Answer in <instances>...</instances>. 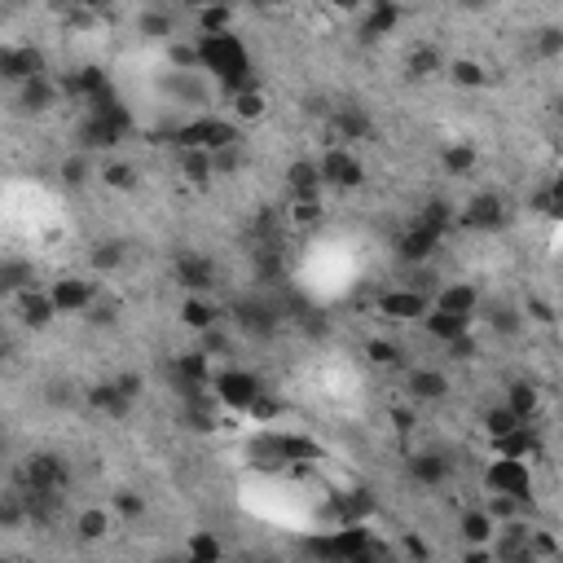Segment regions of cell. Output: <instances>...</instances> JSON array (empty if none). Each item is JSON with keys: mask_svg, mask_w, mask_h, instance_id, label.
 Here are the masks:
<instances>
[{"mask_svg": "<svg viewBox=\"0 0 563 563\" xmlns=\"http://www.w3.org/2000/svg\"><path fill=\"white\" fill-rule=\"evenodd\" d=\"M89 405H93L98 414H106V418H128V410H132V396H123L120 383L110 379V383L89 388Z\"/></svg>", "mask_w": 563, "mask_h": 563, "instance_id": "7402d4cb", "label": "cell"}, {"mask_svg": "<svg viewBox=\"0 0 563 563\" xmlns=\"http://www.w3.org/2000/svg\"><path fill=\"white\" fill-rule=\"evenodd\" d=\"M212 388H216V396H221L229 410H251L255 396L265 392V383H260L251 370H224V374L212 379Z\"/></svg>", "mask_w": 563, "mask_h": 563, "instance_id": "5b68a950", "label": "cell"}, {"mask_svg": "<svg viewBox=\"0 0 563 563\" xmlns=\"http://www.w3.org/2000/svg\"><path fill=\"white\" fill-rule=\"evenodd\" d=\"M318 163H321V181L335 185V190H357V185L366 181L361 159H357L348 146H326V154H321Z\"/></svg>", "mask_w": 563, "mask_h": 563, "instance_id": "277c9868", "label": "cell"}, {"mask_svg": "<svg viewBox=\"0 0 563 563\" xmlns=\"http://www.w3.org/2000/svg\"><path fill=\"white\" fill-rule=\"evenodd\" d=\"M181 5H190V9H207V5H229V0H181Z\"/></svg>", "mask_w": 563, "mask_h": 563, "instance_id": "11a10c76", "label": "cell"}, {"mask_svg": "<svg viewBox=\"0 0 563 563\" xmlns=\"http://www.w3.org/2000/svg\"><path fill=\"white\" fill-rule=\"evenodd\" d=\"M168 89L176 93V98L185 101H203V84H198V71H176L168 79Z\"/></svg>", "mask_w": 563, "mask_h": 563, "instance_id": "ab89813d", "label": "cell"}, {"mask_svg": "<svg viewBox=\"0 0 563 563\" xmlns=\"http://www.w3.org/2000/svg\"><path fill=\"white\" fill-rule=\"evenodd\" d=\"M0 287L9 295L31 291V287H36V269H31L26 260H5V265H0Z\"/></svg>", "mask_w": 563, "mask_h": 563, "instance_id": "4316f807", "label": "cell"}, {"mask_svg": "<svg viewBox=\"0 0 563 563\" xmlns=\"http://www.w3.org/2000/svg\"><path fill=\"white\" fill-rule=\"evenodd\" d=\"M181 176L190 185H207L216 176V163H212V150H181Z\"/></svg>", "mask_w": 563, "mask_h": 563, "instance_id": "cb8c5ba5", "label": "cell"}, {"mask_svg": "<svg viewBox=\"0 0 563 563\" xmlns=\"http://www.w3.org/2000/svg\"><path fill=\"white\" fill-rule=\"evenodd\" d=\"M485 511H489L493 519H515V511H519V497H511V493H493Z\"/></svg>", "mask_w": 563, "mask_h": 563, "instance_id": "7dc6e473", "label": "cell"}, {"mask_svg": "<svg viewBox=\"0 0 563 563\" xmlns=\"http://www.w3.org/2000/svg\"><path fill=\"white\" fill-rule=\"evenodd\" d=\"M366 352H370L374 366H401V348H396L392 339H370Z\"/></svg>", "mask_w": 563, "mask_h": 563, "instance_id": "60d3db41", "label": "cell"}, {"mask_svg": "<svg viewBox=\"0 0 563 563\" xmlns=\"http://www.w3.org/2000/svg\"><path fill=\"white\" fill-rule=\"evenodd\" d=\"M432 304H427V295L422 291H410V287H392V291L379 295V313L392 321H422V313H427Z\"/></svg>", "mask_w": 563, "mask_h": 563, "instance_id": "30bf717a", "label": "cell"}, {"mask_svg": "<svg viewBox=\"0 0 563 563\" xmlns=\"http://www.w3.org/2000/svg\"><path fill=\"white\" fill-rule=\"evenodd\" d=\"M489 489L493 493H511V497H528L533 480H528V463L524 458H511V454H497L489 466Z\"/></svg>", "mask_w": 563, "mask_h": 563, "instance_id": "52a82bcc", "label": "cell"}, {"mask_svg": "<svg viewBox=\"0 0 563 563\" xmlns=\"http://www.w3.org/2000/svg\"><path fill=\"white\" fill-rule=\"evenodd\" d=\"M212 163H216V176H229V172L243 168V150H238V146L212 150Z\"/></svg>", "mask_w": 563, "mask_h": 563, "instance_id": "f6af8a7d", "label": "cell"}, {"mask_svg": "<svg viewBox=\"0 0 563 563\" xmlns=\"http://www.w3.org/2000/svg\"><path fill=\"white\" fill-rule=\"evenodd\" d=\"M519 427H524V418L515 414L511 405H497V410L485 414V432H489V441H502V436H511V432H519Z\"/></svg>", "mask_w": 563, "mask_h": 563, "instance_id": "83f0119b", "label": "cell"}, {"mask_svg": "<svg viewBox=\"0 0 563 563\" xmlns=\"http://www.w3.org/2000/svg\"><path fill=\"white\" fill-rule=\"evenodd\" d=\"M265 106H269V98L260 93V84H251V89H243V93H234V115H238V120H260Z\"/></svg>", "mask_w": 563, "mask_h": 563, "instance_id": "d6a6232c", "label": "cell"}, {"mask_svg": "<svg viewBox=\"0 0 563 563\" xmlns=\"http://www.w3.org/2000/svg\"><path fill=\"white\" fill-rule=\"evenodd\" d=\"M405 71H410V79L436 75L441 71V49H436V45H418V49L410 53V62H405Z\"/></svg>", "mask_w": 563, "mask_h": 563, "instance_id": "4dcf8cb0", "label": "cell"}, {"mask_svg": "<svg viewBox=\"0 0 563 563\" xmlns=\"http://www.w3.org/2000/svg\"><path fill=\"white\" fill-rule=\"evenodd\" d=\"M506 405H511L515 414H519V418H524V422H528V418L537 414V388H533L528 379H519V383H511V388H506Z\"/></svg>", "mask_w": 563, "mask_h": 563, "instance_id": "f546056e", "label": "cell"}, {"mask_svg": "<svg viewBox=\"0 0 563 563\" xmlns=\"http://www.w3.org/2000/svg\"><path fill=\"white\" fill-rule=\"evenodd\" d=\"M53 304H57V313H84V308H93V282H84V277H57L49 287Z\"/></svg>", "mask_w": 563, "mask_h": 563, "instance_id": "9a60e30c", "label": "cell"}, {"mask_svg": "<svg viewBox=\"0 0 563 563\" xmlns=\"http://www.w3.org/2000/svg\"><path fill=\"white\" fill-rule=\"evenodd\" d=\"M533 53H537L541 62L563 57V26H541L537 36H533Z\"/></svg>", "mask_w": 563, "mask_h": 563, "instance_id": "8d00e7d4", "label": "cell"}, {"mask_svg": "<svg viewBox=\"0 0 563 563\" xmlns=\"http://www.w3.org/2000/svg\"><path fill=\"white\" fill-rule=\"evenodd\" d=\"M441 243V234H432L427 224H414L410 234H401V243H396V255H401V265L410 269V265H427L432 260V251Z\"/></svg>", "mask_w": 563, "mask_h": 563, "instance_id": "2e32d148", "label": "cell"}, {"mask_svg": "<svg viewBox=\"0 0 563 563\" xmlns=\"http://www.w3.org/2000/svg\"><path fill=\"white\" fill-rule=\"evenodd\" d=\"M493 326V335H506V339H515L519 330H524V318L515 313V308H506V304H497V308H489V318H485Z\"/></svg>", "mask_w": 563, "mask_h": 563, "instance_id": "d590c367", "label": "cell"}, {"mask_svg": "<svg viewBox=\"0 0 563 563\" xmlns=\"http://www.w3.org/2000/svg\"><path fill=\"white\" fill-rule=\"evenodd\" d=\"M110 533V511L106 506H89V511L75 515V537L79 541H101Z\"/></svg>", "mask_w": 563, "mask_h": 563, "instance_id": "484cf974", "label": "cell"}, {"mask_svg": "<svg viewBox=\"0 0 563 563\" xmlns=\"http://www.w3.org/2000/svg\"><path fill=\"white\" fill-rule=\"evenodd\" d=\"M190 555H194V559H221L224 546L212 537V533H198V537H190Z\"/></svg>", "mask_w": 563, "mask_h": 563, "instance_id": "ee69618b", "label": "cell"}, {"mask_svg": "<svg viewBox=\"0 0 563 563\" xmlns=\"http://www.w3.org/2000/svg\"><path fill=\"white\" fill-rule=\"evenodd\" d=\"M449 79H454L458 89H485V84H489V71H485L480 62H471V57H458V62L449 67Z\"/></svg>", "mask_w": 563, "mask_h": 563, "instance_id": "1f68e13d", "label": "cell"}, {"mask_svg": "<svg viewBox=\"0 0 563 563\" xmlns=\"http://www.w3.org/2000/svg\"><path fill=\"white\" fill-rule=\"evenodd\" d=\"M401 23V5L396 0H370V14L361 23V45H379L383 36H392Z\"/></svg>", "mask_w": 563, "mask_h": 563, "instance_id": "4fadbf2b", "label": "cell"}, {"mask_svg": "<svg viewBox=\"0 0 563 563\" xmlns=\"http://www.w3.org/2000/svg\"><path fill=\"white\" fill-rule=\"evenodd\" d=\"M176 146L181 150H224V146H238V128L229 120H194L185 128H176Z\"/></svg>", "mask_w": 563, "mask_h": 563, "instance_id": "6da1fadb", "label": "cell"}, {"mask_svg": "<svg viewBox=\"0 0 563 563\" xmlns=\"http://www.w3.org/2000/svg\"><path fill=\"white\" fill-rule=\"evenodd\" d=\"M181 318H185V326H190V330H203V335H207V330H216L221 308H216L207 295H190V299L181 304Z\"/></svg>", "mask_w": 563, "mask_h": 563, "instance_id": "603a6c76", "label": "cell"}, {"mask_svg": "<svg viewBox=\"0 0 563 563\" xmlns=\"http://www.w3.org/2000/svg\"><path fill=\"white\" fill-rule=\"evenodd\" d=\"M176 282L185 287L190 295H212L216 291V265H212V255H198V251H181L176 255Z\"/></svg>", "mask_w": 563, "mask_h": 563, "instance_id": "8992f818", "label": "cell"}, {"mask_svg": "<svg viewBox=\"0 0 563 563\" xmlns=\"http://www.w3.org/2000/svg\"><path fill=\"white\" fill-rule=\"evenodd\" d=\"M89 313H93V326H110V321H115V308H106V304H93V308H89Z\"/></svg>", "mask_w": 563, "mask_h": 563, "instance_id": "816d5d0a", "label": "cell"}, {"mask_svg": "<svg viewBox=\"0 0 563 563\" xmlns=\"http://www.w3.org/2000/svg\"><path fill=\"white\" fill-rule=\"evenodd\" d=\"M410 480L422 485V489H441L449 480V458H441V454H414L410 458Z\"/></svg>", "mask_w": 563, "mask_h": 563, "instance_id": "d6986e66", "label": "cell"}, {"mask_svg": "<svg viewBox=\"0 0 563 563\" xmlns=\"http://www.w3.org/2000/svg\"><path fill=\"white\" fill-rule=\"evenodd\" d=\"M0 75L18 89L26 79H40L45 75V53L36 49V45H9V49L0 53Z\"/></svg>", "mask_w": 563, "mask_h": 563, "instance_id": "ba28073f", "label": "cell"}, {"mask_svg": "<svg viewBox=\"0 0 563 563\" xmlns=\"http://www.w3.org/2000/svg\"><path fill=\"white\" fill-rule=\"evenodd\" d=\"M115 515H120V519H128V524H137V519H141V515H146V502H141V497H137V493H115Z\"/></svg>", "mask_w": 563, "mask_h": 563, "instance_id": "b9f144b4", "label": "cell"}, {"mask_svg": "<svg viewBox=\"0 0 563 563\" xmlns=\"http://www.w3.org/2000/svg\"><path fill=\"white\" fill-rule=\"evenodd\" d=\"M374 137V120L361 101H343L330 115V141L326 146H352V141H370Z\"/></svg>", "mask_w": 563, "mask_h": 563, "instance_id": "3957f363", "label": "cell"}, {"mask_svg": "<svg viewBox=\"0 0 563 563\" xmlns=\"http://www.w3.org/2000/svg\"><path fill=\"white\" fill-rule=\"evenodd\" d=\"M255 5H291V0H255Z\"/></svg>", "mask_w": 563, "mask_h": 563, "instance_id": "6f0895ef", "label": "cell"}, {"mask_svg": "<svg viewBox=\"0 0 563 563\" xmlns=\"http://www.w3.org/2000/svg\"><path fill=\"white\" fill-rule=\"evenodd\" d=\"M436 308H449V313H463V318H475L480 308V291L471 282H449L436 291Z\"/></svg>", "mask_w": 563, "mask_h": 563, "instance_id": "ffe728a7", "label": "cell"}, {"mask_svg": "<svg viewBox=\"0 0 563 563\" xmlns=\"http://www.w3.org/2000/svg\"><path fill=\"white\" fill-rule=\"evenodd\" d=\"M418 224H427L432 234H444V229L454 224V207H449L444 198H432V203L422 207V216H418Z\"/></svg>", "mask_w": 563, "mask_h": 563, "instance_id": "74e56055", "label": "cell"}, {"mask_svg": "<svg viewBox=\"0 0 563 563\" xmlns=\"http://www.w3.org/2000/svg\"><path fill=\"white\" fill-rule=\"evenodd\" d=\"M246 414H251V418H277V414H282V401H273L269 392H260V396H255V405H251Z\"/></svg>", "mask_w": 563, "mask_h": 563, "instance_id": "681fc988", "label": "cell"}, {"mask_svg": "<svg viewBox=\"0 0 563 563\" xmlns=\"http://www.w3.org/2000/svg\"><path fill=\"white\" fill-rule=\"evenodd\" d=\"M555 190H559V194H563V172H559V185H555Z\"/></svg>", "mask_w": 563, "mask_h": 563, "instance_id": "91938a15", "label": "cell"}, {"mask_svg": "<svg viewBox=\"0 0 563 563\" xmlns=\"http://www.w3.org/2000/svg\"><path fill=\"white\" fill-rule=\"evenodd\" d=\"M405 388H410V396H414V401H444V396H449V379H444L441 370L422 366V370H410Z\"/></svg>", "mask_w": 563, "mask_h": 563, "instance_id": "44dd1931", "label": "cell"}, {"mask_svg": "<svg viewBox=\"0 0 563 563\" xmlns=\"http://www.w3.org/2000/svg\"><path fill=\"white\" fill-rule=\"evenodd\" d=\"M23 480L31 485V489L62 493L67 485H71V471H67V463H62L57 454H31L26 466H23Z\"/></svg>", "mask_w": 563, "mask_h": 563, "instance_id": "9c48e42d", "label": "cell"}, {"mask_svg": "<svg viewBox=\"0 0 563 563\" xmlns=\"http://www.w3.org/2000/svg\"><path fill=\"white\" fill-rule=\"evenodd\" d=\"M321 163H313V159H295L291 168H287V190H291L295 198H318L321 194Z\"/></svg>", "mask_w": 563, "mask_h": 563, "instance_id": "ac0fdd59", "label": "cell"}, {"mask_svg": "<svg viewBox=\"0 0 563 563\" xmlns=\"http://www.w3.org/2000/svg\"><path fill=\"white\" fill-rule=\"evenodd\" d=\"M458 9H466V14H480V9H489L493 0H454Z\"/></svg>", "mask_w": 563, "mask_h": 563, "instance_id": "f5cc1de1", "label": "cell"}, {"mask_svg": "<svg viewBox=\"0 0 563 563\" xmlns=\"http://www.w3.org/2000/svg\"><path fill=\"white\" fill-rule=\"evenodd\" d=\"M89 265L98 273H115L123 265V243H98L89 251Z\"/></svg>", "mask_w": 563, "mask_h": 563, "instance_id": "f35d334b", "label": "cell"}, {"mask_svg": "<svg viewBox=\"0 0 563 563\" xmlns=\"http://www.w3.org/2000/svg\"><path fill=\"white\" fill-rule=\"evenodd\" d=\"M291 221H295V224H313V221H321V203H318V198H295Z\"/></svg>", "mask_w": 563, "mask_h": 563, "instance_id": "c3c4849f", "label": "cell"}, {"mask_svg": "<svg viewBox=\"0 0 563 563\" xmlns=\"http://www.w3.org/2000/svg\"><path fill=\"white\" fill-rule=\"evenodd\" d=\"M555 115H559V120H563V98H559V101H555Z\"/></svg>", "mask_w": 563, "mask_h": 563, "instance_id": "680465c9", "label": "cell"}, {"mask_svg": "<svg viewBox=\"0 0 563 563\" xmlns=\"http://www.w3.org/2000/svg\"><path fill=\"white\" fill-rule=\"evenodd\" d=\"M330 5H335V9H361L366 0H330Z\"/></svg>", "mask_w": 563, "mask_h": 563, "instance_id": "9f6ffc18", "label": "cell"}, {"mask_svg": "<svg viewBox=\"0 0 563 563\" xmlns=\"http://www.w3.org/2000/svg\"><path fill=\"white\" fill-rule=\"evenodd\" d=\"M18 313H23L26 330H49L53 318H62V313H57V304H53V295L49 291H36V287L18 295Z\"/></svg>", "mask_w": 563, "mask_h": 563, "instance_id": "5bb4252c", "label": "cell"}, {"mask_svg": "<svg viewBox=\"0 0 563 563\" xmlns=\"http://www.w3.org/2000/svg\"><path fill=\"white\" fill-rule=\"evenodd\" d=\"M458 528H463V537L471 541V546H489L493 533H497V519H493L489 511H463Z\"/></svg>", "mask_w": 563, "mask_h": 563, "instance_id": "d4e9b609", "label": "cell"}, {"mask_svg": "<svg viewBox=\"0 0 563 563\" xmlns=\"http://www.w3.org/2000/svg\"><path fill=\"white\" fill-rule=\"evenodd\" d=\"M198 26H203V31H229V5H207V9H198Z\"/></svg>", "mask_w": 563, "mask_h": 563, "instance_id": "7bdbcfd3", "label": "cell"}, {"mask_svg": "<svg viewBox=\"0 0 563 563\" xmlns=\"http://www.w3.org/2000/svg\"><path fill=\"white\" fill-rule=\"evenodd\" d=\"M172 31H176V23H172V14H163V9H146L137 18V36L141 40H168Z\"/></svg>", "mask_w": 563, "mask_h": 563, "instance_id": "f1b7e54d", "label": "cell"}, {"mask_svg": "<svg viewBox=\"0 0 563 563\" xmlns=\"http://www.w3.org/2000/svg\"><path fill=\"white\" fill-rule=\"evenodd\" d=\"M115 383H120V392H123V396H132V401L141 396V374H120Z\"/></svg>", "mask_w": 563, "mask_h": 563, "instance_id": "f907efd6", "label": "cell"}, {"mask_svg": "<svg viewBox=\"0 0 563 563\" xmlns=\"http://www.w3.org/2000/svg\"><path fill=\"white\" fill-rule=\"evenodd\" d=\"M57 172H62V181H67L71 190H79V185L89 181V159H84V154H75V159H67Z\"/></svg>", "mask_w": 563, "mask_h": 563, "instance_id": "bcb514c9", "label": "cell"}, {"mask_svg": "<svg viewBox=\"0 0 563 563\" xmlns=\"http://www.w3.org/2000/svg\"><path fill=\"white\" fill-rule=\"evenodd\" d=\"M422 330H427L432 339L454 343V339H463L466 330H471V318H463V313H449V308H427V313H422Z\"/></svg>", "mask_w": 563, "mask_h": 563, "instance_id": "e0dca14e", "label": "cell"}, {"mask_svg": "<svg viewBox=\"0 0 563 563\" xmlns=\"http://www.w3.org/2000/svg\"><path fill=\"white\" fill-rule=\"evenodd\" d=\"M405 550H410V555H418V559H427V555H432V550H427V546H422V541H418V537H410V541H405Z\"/></svg>", "mask_w": 563, "mask_h": 563, "instance_id": "db71d44e", "label": "cell"}, {"mask_svg": "<svg viewBox=\"0 0 563 563\" xmlns=\"http://www.w3.org/2000/svg\"><path fill=\"white\" fill-rule=\"evenodd\" d=\"M101 181H106V190H120V194H128V190H137V168L132 163H106L101 168Z\"/></svg>", "mask_w": 563, "mask_h": 563, "instance_id": "836d02e7", "label": "cell"}, {"mask_svg": "<svg viewBox=\"0 0 563 563\" xmlns=\"http://www.w3.org/2000/svg\"><path fill=\"white\" fill-rule=\"evenodd\" d=\"M441 163H444V172H449V176H471V172H475V150L458 141V146H449L441 154Z\"/></svg>", "mask_w": 563, "mask_h": 563, "instance_id": "e575fe53", "label": "cell"}, {"mask_svg": "<svg viewBox=\"0 0 563 563\" xmlns=\"http://www.w3.org/2000/svg\"><path fill=\"white\" fill-rule=\"evenodd\" d=\"M53 101H57V84H53L49 75H40V79H26V84H18V93H14L18 115H49Z\"/></svg>", "mask_w": 563, "mask_h": 563, "instance_id": "8fae6325", "label": "cell"}, {"mask_svg": "<svg viewBox=\"0 0 563 563\" xmlns=\"http://www.w3.org/2000/svg\"><path fill=\"white\" fill-rule=\"evenodd\" d=\"M234 321H238V330L251 335V339H273L277 326H282V308L269 304V299H260V295H251V299L234 304Z\"/></svg>", "mask_w": 563, "mask_h": 563, "instance_id": "7a4b0ae2", "label": "cell"}, {"mask_svg": "<svg viewBox=\"0 0 563 563\" xmlns=\"http://www.w3.org/2000/svg\"><path fill=\"white\" fill-rule=\"evenodd\" d=\"M463 224L466 229H502V224H506V203L493 194V190H485V194H475L466 203Z\"/></svg>", "mask_w": 563, "mask_h": 563, "instance_id": "7c38bea8", "label": "cell"}]
</instances>
